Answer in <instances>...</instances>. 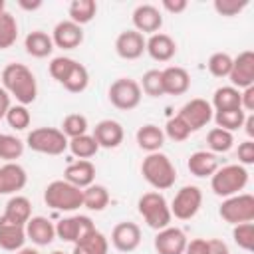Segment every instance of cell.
<instances>
[{"label":"cell","instance_id":"30","mask_svg":"<svg viewBox=\"0 0 254 254\" xmlns=\"http://www.w3.org/2000/svg\"><path fill=\"white\" fill-rule=\"evenodd\" d=\"M107 252H109L107 238L99 230H95L87 238H83L81 242L73 244V252L71 254H107Z\"/></svg>","mask_w":254,"mask_h":254},{"label":"cell","instance_id":"31","mask_svg":"<svg viewBox=\"0 0 254 254\" xmlns=\"http://www.w3.org/2000/svg\"><path fill=\"white\" fill-rule=\"evenodd\" d=\"M69 20L75 22L77 26H83L87 22H91L97 14V4L93 0H73L67 8Z\"/></svg>","mask_w":254,"mask_h":254},{"label":"cell","instance_id":"28","mask_svg":"<svg viewBox=\"0 0 254 254\" xmlns=\"http://www.w3.org/2000/svg\"><path fill=\"white\" fill-rule=\"evenodd\" d=\"M24 48L32 58H48L54 52V42H52V36H48L46 32L34 30L26 36Z\"/></svg>","mask_w":254,"mask_h":254},{"label":"cell","instance_id":"52","mask_svg":"<svg viewBox=\"0 0 254 254\" xmlns=\"http://www.w3.org/2000/svg\"><path fill=\"white\" fill-rule=\"evenodd\" d=\"M8 109H10V95L4 87H0V119L6 117Z\"/></svg>","mask_w":254,"mask_h":254},{"label":"cell","instance_id":"7","mask_svg":"<svg viewBox=\"0 0 254 254\" xmlns=\"http://www.w3.org/2000/svg\"><path fill=\"white\" fill-rule=\"evenodd\" d=\"M218 214L230 224H242L254 220V196L248 192H238L222 200Z\"/></svg>","mask_w":254,"mask_h":254},{"label":"cell","instance_id":"43","mask_svg":"<svg viewBox=\"0 0 254 254\" xmlns=\"http://www.w3.org/2000/svg\"><path fill=\"white\" fill-rule=\"evenodd\" d=\"M232 238L236 242V246H240L242 250H252L254 246V224L252 222H242V224H234L232 228Z\"/></svg>","mask_w":254,"mask_h":254},{"label":"cell","instance_id":"41","mask_svg":"<svg viewBox=\"0 0 254 254\" xmlns=\"http://www.w3.org/2000/svg\"><path fill=\"white\" fill-rule=\"evenodd\" d=\"M6 121H8V125L12 127V129H16V131H24L26 127H30V123H32V115H30V111H28V107L26 105H10V109H8V113H6Z\"/></svg>","mask_w":254,"mask_h":254},{"label":"cell","instance_id":"11","mask_svg":"<svg viewBox=\"0 0 254 254\" xmlns=\"http://www.w3.org/2000/svg\"><path fill=\"white\" fill-rule=\"evenodd\" d=\"M212 105L206 101V99H200V97H194L190 101H187L181 111H179V117L189 125L190 131H198L202 127H206L212 119Z\"/></svg>","mask_w":254,"mask_h":254},{"label":"cell","instance_id":"14","mask_svg":"<svg viewBox=\"0 0 254 254\" xmlns=\"http://www.w3.org/2000/svg\"><path fill=\"white\" fill-rule=\"evenodd\" d=\"M187 234L177 226H167L157 230L155 236V250L157 254H183L187 248Z\"/></svg>","mask_w":254,"mask_h":254},{"label":"cell","instance_id":"12","mask_svg":"<svg viewBox=\"0 0 254 254\" xmlns=\"http://www.w3.org/2000/svg\"><path fill=\"white\" fill-rule=\"evenodd\" d=\"M232 87L246 89L254 85V52L244 50L236 58H232V69L228 73Z\"/></svg>","mask_w":254,"mask_h":254},{"label":"cell","instance_id":"56","mask_svg":"<svg viewBox=\"0 0 254 254\" xmlns=\"http://www.w3.org/2000/svg\"><path fill=\"white\" fill-rule=\"evenodd\" d=\"M2 12H6V2H4V0H0V14H2Z\"/></svg>","mask_w":254,"mask_h":254},{"label":"cell","instance_id":"32","mask_svg":"<svg viewBox=\"0 0 254 254\" xmlns=\"http://www.w3.org/2000/svg\"><path fill=\"white\" fill-rule=\"evenodd\" d=\"M67 149L71 151L73 157L89 161V159L99 151V145H97V141L93 139V135H87V133H85V135H79V137L69 139V141H67Z\"/></svg>","mask_w":254,"mask_h":254},{"label":"cell","instance_id":"53","mask_svg":"<svg viewBox=\"0 0 254 254\" xmlns=\"http://www.w3.org/2000/svg\"><path fill=\"white\" fill-rule=\"evenodd\" d=\"M242 127H244L246 135L252 139V137H254V115H252V113H248V115H246V119H244Z\"/></svg>","mask_w":254,"mask_h":254},{"label":"cell","instance_id":"23","mask_svg":"<svg viewBox=\"0 0 254 254\" xmlns=\"http://www.w3.org/2000/svg\"><path fill=\"white\" fill-rule=\"evenodd\" d=\"M26 238H30L36 246H48L56 238V226L46 216H32L26 222Z\"/></svg>","mask_w":254,"mask_h":254},{"label":"cell","instance_id":"54","mask_svg":"<svg viewBox=\"0 0 254 254\" xmlns=\"http://www.w3.org/2000/svg\"><path fill=\"white\" fill-rule=\"evenodd\" d=\"M18 4H20V8H24V10H38V8L42 6V0H34V2H28V0H20Z\"/></svg>","mask_w":254,"mask_h":254},{"label":"cell","instance_id":"16","mask_svg":"<svg viewBox=\"0 0 254 254\" xmlns=\"http://www.w3.org/2000/svg\"><path fill=\"white\" fill-rule=\"evenodd\" d=\"M133 26L139 34H157L163 26V16L153 4H139L133 10Z\"/></svg>","mask_w":254,"mask_h":254},{"label":"cell","instance_id":"40","mask_svg":"<svg viewBox=\"0 0 254 254\" xmlns=\"http://www.w3.org/2000/svg\"><path fill=\"white\" fill-rule=\"evenodd\" d=\"M22 153H24V143L18 137L0 133V159L12 163L14 159L22 157Z\"/></svg>","mask_w":254,"mask_h":254},{"label":"cell","instance_id":"45","mask_svg":"<svg viewBox=\"0 0 254 254\" xmlns=\"http://www.w3.org/2000/svg\"><path fill=\"white\" fill-rule=\"evenodd\" d=\"M75 65V60H71V58H65V56H58V58H54L52 62H50V75L56 79V81H64L65 77H67V73L71 71V67Z\"/></svg>","mask_w":254,"mask_h":254},{"label":"cell","instance_id":"39","mask_svg":"<svg viewBox=\"0 0 254 254\" xmlns=\"http://www.w3.org/2000/svg\"><path fill=\"white\" fill-rule=\"evenodd\" d=\"M87 117L81 115V113H69L64 117V123H62V133L67 137V139H73V137H79V135H85L87 133Z\"/></svg>","mask_w":254,"mask_h":254},{"label":"cell","instance_id":"5","mask_svg":"<svg viewBox=\"0 0 254 254\" xmlns=\"http://www.w3.org/2000/svg\"><path fill=\"white\" fill-rule=\"evenodd\" d=\"M248 185V171L242 165H226L218 167L216 173L210 177V189L216 196H232L238 194Z\"/></svg>","mask_w":254,"mask_h":254},{"label":"cell","instance_id":"18","mask_svg":"<svg viewBox=\"0 0 254 254\" xmlns=\"http://www.w3.org/2000/svg\"><path fill=\"white\" fill-rule=\"evenodd\" d=\"M123 127L119 121L115 119H101L95 127H93V139L97 141L99 149H115L123 143Z\"/></svg>","mask_w":254,"mask_h":254},{"label":"cell","instance_id":"22","mask_svg":"<svg viewBox=\"0 0 254 254\" xmlns=\"http://www.w3.org/2000/svg\"><path fill=\"white\" fill-rule=\"evenodd\" d=\"M93 179H95V165L85 159L69 163L64 171V181L71 183L77 189H87L89 185H93Z\"/></svg>","mask_w":254,"mask_h":254},{"label":"cell","instance_id":"37","mask_svg":"<svg viewBox=\"0 0 254 254\" xmlns=\"http://www.w3.org/2000/svg\"><path fill=\"white\" fill-rule=\"evenodd\" d=\"M206 143H208L210 153H226V151L232 149L234 137H232L230 131H224L220 127H212L206 135Z\"/></svg>","mask_w":254,"mask_h":254},{"label":"cell","instance_id":"9","mask_svg":"<svg viewBox=\"0 0 254 254\" xmlns=\"http://www.w3.org/2000/svg\"><path fill=\"white\" fill-rule=\"evenodd\" d=\"M91 232H95V224L89 216L85 214H73L67 218H62L56 224V236L64 242H81L83 238H87Z\"/></svg>","mask_w":254,"mask_h":254},{"label":"cell","instance_id":"8","mask_svg":"<svg viewBox=\"0 0 254 254\" xmlns=\"http://www.w3.org/2000/svg\"><path fill=\"white\" fill-rule=\"evenodd\" d=\"M109 101L113 107L121 109V111H131L141 103L143 91L139 81L131 79V77H119L109 85Z\"/></svg>","mask_w":254,"mask_h":254},{"label":"cell","instance_id":"1","mask_svg":"<svg viewBox=\"0 0 254 254\" xmlns=\"http://www.w3.org/2000/svg\"><path fill=\"white\" fill-rule=\"evenodd\" d=\"M2 85L20 105H30L38 97L36 75L24 64H8L2 69Z\"/></svg>","mask_w":254,"mask_h":254},{"label":"cell","instance_id":"33","mask_svg":"<svg viewBox=\"0 0 254 254\" xmlns=\"http://www.w3.org/2000/svg\"><path fill=\"white\" fill-rule=\"evenodd\" d=\"M62 85L69 91V93H81L87 89L89 85V71L83 64L75 62V65L71 67V71L67 73V77L62 81Z\"/></svg>","mask_w":254,"mask_h":254},{"label":"cell","instance_id":"55","mask_svg":"<svg viewBox=\"0 0 254 254\" xmlns=\"http://www.w3.org/2000/svg\"><path fill=\"white\" fill-rule=\"evenodd\" d=\"M16 254H40L36 248H20Z\"/></svg>","mask_w":254,"mask_h":254},{"label":"cell","instance_id":"19","mask_svg":"<svg viewBox=\"0 0 254 254\" xmlns=\"http://www.w3.org/2000/svg\"><path fill=\"white\" fill-rule=\"evenodd\" d=\"M163 75V91L165 95H183L190 87V75L181 65H169L161 69Z\"/></svg>","mask_w":254,"mask_h":254},{"label":"cell","instance_id":"46","mask_svg":"<svg viewBox=\"0 0 254 254\" xmlns=\"http://www.w3.org/2000/svg\"><path fill=\"white\" fill-rule=\"evenodd\" d=\"M248 6V0H214V10L220 16H236L238 12H242Z\"/></svg>","mask_w":254,"mask_h":254},{"label":"cell","instance_id":"57","mask_svg":"<svg viewBox=\"0 0 254 254\" xmlns=\"http://www.w3.org/2000/svg\"><path fill=\"white\" fill-rule=\"evenodd\" d=\"M52 254H65V252H62V250H54Z\"/></svg>","mask_w":254,"mask_h":254},{"label":"cell","instance_id":"13","mask_svg":"<svg viewBox=\"0 0 254 254\" xmlns=\"http://www.w3.org/2000/svg\"><path fill=\"white\" fill-rule=\"evenodd\" d=\"M111 244L119 252H133V250H137L139 244H141V228L135 222H131V220L115 224L113 230H111Z\"/></svg>","mask_w":254,"mask_h":254},{"label":"cell","instance_id":"29","mask_svg":"<svg viewBox=\"0 0 254 254\" xmlns=\"http://www.w3.org/2000/svg\"><path fill=\"white\" fill-rule=\"evenodd\" d=\"M214 111H228V109H242L240 103V89L232 87V85H222L214 91L212 95V103Z\"/></svg>","mask_w":254,"mask_h":254},{"label":"cell","instance_id":"44","mask_svg":"<svg viewBox=\"0 0 254 254\" xmlns=\"http://www.w3.org/2000/svg\"><path fill=\"white\" fill-rule=\"evenodd\" d=\"M169 139H173V141H185V139H189V135L192 133L190 129H189V125L179 117V115H175V117H171L169 121H167V125H165V131H163Z\"/></svg>","mask_w":254,"mask_h":254},{"label":"cell","instance_id":"4","mask_svg":"<svg viewBox=\"0 0 254 254\" xmlns=\"http://www.w3.org/2000/svg\"><path fill=\"white\" fill-rule=\"evenodd\" d=\"M137 208H139V214L143 216V220L147 222V226H151L153 230H163V228L171 226L173 214H171L167 198L161 192H157V190L145 192L139 198Z\"/></svg>","mask_w":254,"mask_h":254},{"label":"cell","instance_id":"38","mask_svg":"<svg viewBox=\"0 0 254 254\" xmlns=\"http://www.w3.org/2000/svg\"><path fill=\"white\" fill-rule=\"evenodd\" d=\"M139 85H141V91L145 95H149V97H163L165 95L161 69H149V71H145Z\"/></svg>","mask_w":254,"mask_h":254},{"label":"cell","instance_id":"17","mask_svg":"<svg viewBox=\"0 0 254 254\" xmlns=\"http://www.w3.org/2000/svg\"><path fill=\"white\" fill-rule=\"evenodd\" d=\"M52 42L62 50H73L83 42V30L71 20H62L52 32Z\"/></svg>","mask_w":254,"mask_h":254},{"label":"cell","instance_id":"20","mask_svg":"<svg viewBox=\"0 0 254 254\" xmlns=\"http://www.w3.org/2000/svg\"><path fill=\"white\" fill-rule=\"evenodd\" d=\"M28 183L24 167L18 163H6L0 167V194H16Z\"/></svg>","mask_w":254,"mask_h":254},{"label":"cell","instance_id":"27","mask_svg":"<svg viewBox=\"0 0 254 254\" xmlns=\"http://www.w3.org/2000/svg\"><path fill=\"white\" fill-rule=\"evenodd\" d=\"M135 139H137V145H139L143 151H147V153H157V151H161V147H163V143H165V133H163L161 127H157V125H153V123H147V125H143V127L137 129Z\"/></svg>","mask_w":254,"mask_h":254},{"label":"cell","instance_id":"36","mask_svg":"<svg viewBox=\"0 0 254 254\" xmlns=\"http://www.w3.org/2000/svg\"><path fill=\"white\" fill-rule=\"evenodd\" d=\"M214 121H216V127L224 129V131H236L242 127L244 119H246V111L244 109H228V111H216L214 115Z\"/></svg>","mask_w":254,"mask_h":254},{"label":"cell","instance_id":"24","mask_svg":"<svg viewBox=\"0 0 254 254\" xmlns=\"http://www.w3.org/2000/svg\"><path fill=\"white\" fill-rule=\"evenodd\" d=\"M30 218H32V202H30V198H26V196H22V194H14V196L6 202L2 220L12 222V224L26 226V222H28Z\"/></svg>","mask_w":254,"mask_h":254},{"label":"cell","instance_id":"47","mask_svg":"<svg viewBox=\"0 0 254 254\" xmlns=\"http://www.w3.org/2000/svg\"><path fill=\"white\" fill-rule=\"evenodd\" d=\"M254 163V141H242L238 145V165H252Z\"/></svg>","mask_w":254,"mask_h":254},{"label":"cell","instance_id":"48","mask_svg":"<svg viewBox=\"0 0 254 254\" xmlns=\"http://www.w3.org/2000/svg\"><path fill=\"white\" fill-rule=\"evenodd\" d=\"M183 254H208V242L204 238H194L187 242V248Z\"/></svg>","mask_w":254,"mask_h":254},{"label":"cell","instance_id":"6","mask_svg":"<svg viewBox=\"0 0 254 254\" xmlns=\"http://www.w3.org/2000/svg\"><path fill=\"white\" fill-rule=\"evenodd\" d=\"M67 141L69 139L62 133V129L56 127H38L26 137V145L42 155H62L67 149Z\"/></svg>","mask_w":254,"mask_h":254},{"label":"cell","instance_id":"21","mask_svg":"<svg viewBox=\"0 0 254 254\" xmlns=\"http://www.w3.org/2000/svg\"><path fill=\"white\" fill-rule=\"evenodd\" d=\"M145 52L155 60V62H169L175 58L177 54V42L163 32L151 34L147 44H145Z\"/></svg>","mask_w":254,"mask_h":254},{"label":"cell","instance_id":"50","mask_svg":"<svg viewBox=\"0 0 254 254\" xmlns=\"http://www.w3.org/2000/svg\"><path fill=\"white\" fill-rule=\"evenodd\" d=\"M187 6H189L187 0H163V8L171 14H181L187 10Z\"/></svg>","mask_w":254,"mask_h":254},{"label":"cell","instance_id":"26","mask_svg":"<svg viewBox=\"0 0 254 254\" xmlns=\"http://www.w3.org/2000/svg\"><path fill=\"white\" fill-rule=\"evenodd\" d=\"M26 242V226L12 224L0 218V248L8 252H18Z\"/></svg>","mask_w":254,"mask_h":254},{"label":"cell","instance_id":"49","mask_svg":"<svg viewBox=\"0 0 254 254\" xmlns=\"http://www.w3.org/2000/svg\"><path fill=\"white\" fill-rule=\"evenodd\" d=\"M240 103L244 111H254V85L240 91Z\"/></svg>","mask_w":254,"mask_h":254},{"label":"cell","instance_id":"10","mask_svg":"<svg viewBox=\"0 0 254 254\" xmlns=\"http://www.w3.org/2000/svg\"><path fill=\"white\" fill-rule=\"evenodd\" d=\"M200 204H202V192H200V189L194 187V185H187V187H183L175 194V198H173V202H171L169 208H171V214L175 218H179V220H190L200 210Z\"/></svg>","mask_w":254,"mask_h":254},{"label":"cell","instance_id":"3","mask_svg":"<svg viewBox=\"0 0 254 254\" xmlns=\"http://www.w3.org/2000/svg\"><path fill=\"white\" fill-rule=\"evenodd\" d=\"M44 202L54 210L71 212L83 206V189H77L64 179L52 181L44 190Z\"/></svg>","mask_w":254,"mask_h":254},{"label":"cell","instance_id":"2","mask_svg":"<svg viewBox=\"0 0 254 254\" xmlns=\"http://www.w3.org/2000/svg\"><path fill=\"white\" fill-rule=\"evenodd\" d=\"M141 175L157 190H167L177 181V169H175L173 161L165 153H161V151L149 153L143 159V163H141Z\"/></svg>","mask_w":254,"mask_h":254},{"label":"cell","instance_id":"25","mask_svg":"<svg viewBox=\"0 0 254 254\" xmlns=\"http://www.w3.org/2000/svg\"><path fill=\"white\" fill-rule=\"evenodd\" d=\"M187 167H189L190 175L204 179V177H212V175L216 173V169H218V159H216V155L210 153V151H194V153L189 157Z\"/></svg>","mask_w":254,"mask_h":254},{"label":"cell","instance_id":"34","mask_svg":"<svg viewBox=\"0 0 254 254\" xmlns=\"http://www.w3.org/2000/svg\"><path fill=\"white\" fill-rule=\"evenodd\" d=\"M109 204V192L103 185H89L87 189H83V206L89 210H103Z\"/></svg>","mask_w":254,"mask_h":254},{"label":"cell","instance_id":"51","mask_svg":"<svg viewBox=\"0 0 254 254\" xmlns=\"http://www.w3.org/2000/svg\"><path fill=\"white\" fill-rule=\"evenodd\" d=\"M206 242H208V254H230V250H228V246H226L224 240H220V238H210V240H206Z\"/></svg>","mask_w":254,"mask_h":254},{"label":"cell","instance_id":"15","mask_svg":"<svg viewBox=\"0 0 254 254\" xmlns=\"http://www.w3.org/2000/svg\"><path fill=\"white\" fill-rule=\"evenodd\" d=\"M145 36L139 34L137 30H125L117 36L115 40V52L123 60H137L145 54Z\"/></svg>","mask_w":254,"mask_h":254},{"label":"cell","instance_id":"42","mask_svg":"<svg viewBox=\"0 0 254 254\" xmlns=\"http://www.w3.org/2000/svg\"><path fill=\"white\" fill-rule=\"evenodd\" d=\"M208 71L214 77H228L230 69H232V58L226 52H216L208 58Z\"/></svg>","mask_w":254,"mask_h":254},{"label":"cell","instance_id":"35","mask_svg":"<svg viewBox=\"0 0 254 254\" xmlns=\"http://www.w3.org/2000/svg\"><path fill=\"white\" fill-rule=\"evenodd\" d=\"M18 40V22L8 10L0 14V50H8Z\"/></svg>","mask_w":254,"mask_h":254}]
</instances>
